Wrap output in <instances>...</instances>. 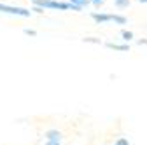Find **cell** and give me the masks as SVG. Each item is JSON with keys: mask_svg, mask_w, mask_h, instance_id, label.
Returning a JSON list of instances; mask_svg holds the SVG:
<instances>
[{"mask_svg": "<svg viewBox=\"0 0 147 145\" xmlns=\"http://www.w3.org/2000/svg\"><path fill=\"white\" fill-rule=\"evenodd\" d=\"M35 5H40L44 9H60V11H68L72 9L70 2H56V0H33Z\"/></svg>", "mask_w": 147, "mask_h": 145, "instance_id": "1", "label": "cell"}, {"mask_svg": "<svg viewBox=\"0 0 147 145\" xmlns=\"http://www.w3.org/2000/svg\"><path fill=\"white\" fill-rule=\"evenodd\" d=\"M0 12L16 14V16H23V17H28V16H30V9H25V7H14V5H5V4H0Z\"/></svg>", "mask_w": 147, "mask_h": 145, "instance_id": "2", "label": "cell"}, {"mask_svg": "<svg viewBox=\"0 0 147 145\" xmlns=\"http://www.w3.org/2000/svg\"><path fill=\"white\" fill-rule=\"evenodd\" d=\"M61 133L58 130H49L46 133V145H61Z\"/></svg>", "mask_w": 147, "mask_h": 145, "instance_id": "3", "label": "cell"}, {"mask_svg": "<svg viewBox=\"0 0 147 145\" xmlns=\"http://www.w3.org/2000/svg\"><path fill=\"white\" fill-rule=\"evenodd\" d=\"M91 17L96 21V23H107V21H112V14H98V12H93Z\"/></svg>", "mask_w": 147, "mask_h": 145, "instance_id": "4", "label": "cell"}, {"mask_svg": "<svg viewBox=\"0 0 147 145\" xmlns=\"http://www.w3.org/2000/svg\"><path fill=\"white\" fill-rule=\"evenodd\" d=\"M109 49H114V51H123V52H128L130 51V46L128 44H112V42H109V44H105Z\"/></svg>", "mask_w": 147, "mask_h": 145, "instance_id": "5", "label": "cell"}, {"mask_svg": "<svg viewBox=\"0 0 147 145\" xmlns=\"http://www.w3.org/2000/svg\"><path fill=\"white\" fill-rule=\"evenodd\" d=\"M112 21L117 23V25H124L126 23V17L124 16H119V14H112Z\"/></svg>", "mask_w": 147, "mask_h": 145, "instance_id": "6", "label": "cell"}, {"mask_svg": "<svg viewBox=\"0 0 147 145\" xmlns=\"http://www.w3.org/2000/svg\"><path fill=\"white\" fill-rule=\"evenodd\" d=\"M114 4H116V7H119V9H124V7L130 5V0H114Z\"/></svg>", "mask_w": 147, "mask_h": 145, "instance_id": "7", "label": "cell"}, {"mask_svg": "<svg viewBox=\"0 0 147 145\" xmlns=\"http://www.w3.org/2000/svg\"><path fill=\"white\" fill-rule=\"evenodd\" d=\"M121 37H123L124 40H131V39H133V33L128 32V30H123V32H121Z\"/></svg>", "mask_w": 147, "mask_h": 145, "instance_id": "8", "label": "cell"}, {"mask_svg": "<svg viewBox=\"0 0 147 145\" xmlns=\"http://www.w3.org/2000/svg\"><path fill=\"white\" fill-rule=\"evenodd\" d=\"M68 2H70V4H76V5H81V7H82V5H86L88 2H91V0H68Z\"/></svg>", "mask_w": 147, "mask_h": 145, "instance_id": "9", "label": "cell"}, {"mask_svg": "<svg viewBox=\"0 0 147 145\" xmlns=\"http://www.w3.org/2000/svg\"><path fill=\"white\" fill-rule=\"evenodd\" d=\"M114 145H130V142H128V138L121 136V138H117V140H116V143H114Z\"/></svg>", "mask_w": 147, "mask_h": 145, "instance_id": "10", "label": "cell"}, {"mask_svg": "<svg viewBox=\"0 0 147 145\" xmlns=\"http://www.w3.org/2000/svg\"><path fill=\"white\" fill-rule=\"evenodd\" d=\"M84 42H91V44H102V40H100V39H95V37H86V39H84Z\"/></svg>", "mask_w": 147, "mask_h": 145, "instance_id": "11", "label": "cell"}, {"mask_svg": "<svg viewBox=\"0 0 147 145\" xmlns=\"http://www.w3.org/2000/svg\"><path fill=\"white\" fill-rule=\"evenodd\" d=\"M103 2H105V0H91V4H93L95 7H100V5H102Z\"/></svg>", "mask_w": 147, "mask_h": 145, "instance_id": "12", "label": "cell"}, {"mask_svg": "<svg viewBox=\"0 0 147 145\" xmlns=\"http://www.w3.org/2000/svg\"><path fill=\"white\" fill-rule=\"evenodd\" d=\"M32 11L39 12V14H42V12H44V7H40V5H33V9H32Z\"/></svg>", "mask_w": 147, "mask_h": 145, "instance_id": "13", "label": "cell"}, {"mask_svg": "<svg viewBox=\"0 0 147 145\" xmlns=\"http://www.w3.org/2000/svg\"><path fill=\"white\" fill-rule=\"evenodd\" d=\"M25 33H26V35H30V37H35V35H37V32H35V30H30V28H26V30H25Z\"/></svg>", "mask_w": 147, "mask_h": 145, "instance_id": "14", "label": "cell"}, {"mask_svg": "<svg viewBox=\"0 0 147 145\" xmlns=\"http://www.w3.org/2000/svg\"><path fill=\"white\" fill-rule=\"evenodd\" d=\"M142 44H144V46H147V40H138V46H142Z\"/></svg>", "mask_w": 147, "mask_h": 145, "instance_id": "15", "label": "cell"}, {"mask_svg": "<svg viewBox=\"0 0 147 145\" xmlns=\"http://www.w3.org/2000/svg\"><path fill=\"white\" fill-rule=\"evenodd\" d=\"M140 4H147V0H140Z\"/></svg>", "mask_w": 147, "mask_h": 145, "instance_id": "16", "label": "cell"}]
</instances>
